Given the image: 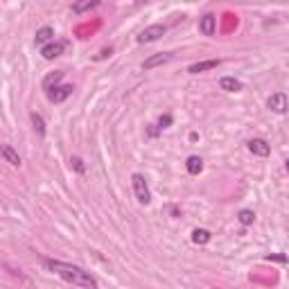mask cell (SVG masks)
Instances as JSON below:
<instances>
[{
    "label": "cell",
    "instance_id": "3957f363",
    "mask_svg": "<svg viewBox=\"0 0 289 289\" xmlns=\"http://www.w3.org/2000/svg\"><path fill=\"white\" fill-rule=\"evenodd\" d=\"M165 34V25H149L138 34V43H152V41H158Z\"/></svg>",
    "mask_w": 289,
    "mask_h": 289
},
{
    "label": "cell",
    "instance_id": "277c9868",
    "mask_svg": "<svg viewBox=\"0 0 289 289\" xmlns=\"http://www.w3.org/2000/svg\"><path fill=\"white\" fill-rule=\"evenodd\" d=\"M66 48H68V43H66V41H54V43L41 48V54H43V59L52 61V59H57V57H61Z\"/></svg>",
    "mask_w": 289,
    "mask_h": 289
},
{
    "label": "cell",
    "instance_id": "44dd1931",
    "mask_svg": "<svg viewBox=\"0 0 289 289\" xmlns=\"http://www.w3.org/2000/svg\"><path fill=\"white\" fill-rule=\"evenodd\" d=\"M70 163H73V167H75L77 172H84V163H82V158H73Z\"/></svg>",
    "mask_w": 289,
    "mask_h": 289
},
{
    "label": "cell",
    "instance_id": "5bb4252c",
    "mask_svg": "<svg viewBox=\"0 0 289 289\" xmlns=\"http://www.w3.org/2000/svg\"><path fill=\"white\" fill-rule=\"evenodd\" d=\"M64 79V70H57V73H52V75H48V77L43 79V91H52V89H57L59 86V82Z\"/></svg>",
    "mask_w": 289,
    "mask_h": 289
},
{
    "label": "cell",
    "instance_id": "9c48e42d",
    "mask_svg": "<svg viewBox=\"0 0 289 289\" xmlns=\"http://www.w3.org/2000/svg\"><path fill=\"white\" fill-rule=\"evenodd\" d=\"M267 106H269L274 113H285V111H287V95H285V93H274L269 97V102H267Z\"/></svg>",
    "mask_w": 289,
    "mask_h": 289
},
{
    "label": "cell",
    "instance_id": "8992f818",
    "mask_svg": "<svg viewBox=\"0 0 289 289\" xmlns=\"http://www.w3.org/2000/svg\"><path fill=\"white\" fill-rule=\"evenodd\" d=\"M172 59H174V54H172V52H161V54H154V57H149V59H145V64H142V68H145V70H152V68H158V66H165V64H170Z\"/></svg>",
    "mask_w": 289,
    "mask_h": 289
},
{
    "label": "cell",
    "instance_id": "7402d4cb",
    "mask_svg": "<svg viewBox=\"0 0 289 289\" xmlns=\"http://www.w3.org/2000/svg\"><path fill=\"white\" fill-rule=\"evenodd\" d=\"M285 167H287V172H289V158H287V161H285Z\"/></svg>",
    "mask_w": 289,
    "mask_h": 289
},
{
    "label": "cell",
    "instance_id": "7a4b0ae2",
    "mask_svg": "<svg viewBox=\"0 0 289 289\" xmlns=\"http://www.w3.org/2000/svg\"><path fill=\"white\" fill-rule=\"evenodd\" d=\"M131 186H133V194H136L138 203L147 206L149 201H152V192H149L145 177H142V174H133V177H131Z\"/></svg>",
    "mask_w": 289,
    "mask_h": 289
},
{
    "label": "cell",
    "instance_id": "5b68a950",
    "mask_svg": "<svg viewBox=\"0 0 289 289\" xmlns=\"http://www.w3.org/2000/svg\"><path fill=\"white\" fill-rule=\"evenodd\" d=\"M199 32L203 36H212L217 32V16L215 14H206L199 18Z\"/></svg>",
    "mask_w": 289,
    "mask_h": 289
},
{
    "label": "cell",
    "instance_id": "7c38bea8",
    "mask_svg": "<svg viewBox=\"0 0 289 289\" xmlns=\"http://www.w3.org/2000/svg\"><path fill=\"white\" fill-rule=\"evenodd\" d=\"M219 89L226 91V93H237V91H242V82L235 77H221Z\"/></svg>",
    "mask_w": 289,
    "mask_h": 289
},
{
    "label": "cell",
    "instance_id": "2e32d148",
    "mask_svg": "<svg viewBox=\"0 0 289 289\" xmlns=\"http://www.w3.org/2000/svg\"><path fill=\"white\" fill-rule=\"evenodd\" d=\"M192 242L194 244H208L210 242V233L206 228H194L192 230Z\"/></svg>",
    "mask_w": 289,
    "mask_h": 289
},
{
    "label": "cell",
    "instance_id": "30bf717a",
    "mask_svg": "<svg viewBox=\"0 0 289 289\" xmlns=\"http://www.w3.org/2000/svg\"><path fill=\"white\" fill-rule=\"evenodd\" d=\"M34 43L41 45V48H45V45L54 43V30H52V27H41V30H36Z\"/></svg>",
    "mask_w": 289,
    "mask_h": 289
},
{
    "label": "cell",
    "instance_id": "ba28073f",
    "mask_svg": "<svg viewBox=\"0 0 289 289\" xmlns=\"http://www.w3.org/2000/svg\"><path fill=\"white\" fill-rule=\"evenodd\" d=\"M249 152L255 154V156H269L271 154V147H269V142L262 140V138H253V140H249Z\"/></svg>",
    "mask_w": 289,
    "mask_h": 289
},
{
    "label": "cell",
    "instance_id": "52a82bcc",
    "mask_svg": "<svg viewBox=\"0 0 289 289\" xmlns=\"http://www.w3.org/2000/svg\"><path fill=\"white\" fill-rule=\"evenodd\" d=\"M70 95H73V86H68V84H66V86H57V89H52L48 93V99L52 104H61V102H66V99L70 97Z\"/></svg>",
    "mask_w": 289,
    "mask_h": 289
},
{
    "label": "cell",
    "instance_id": "9a60e30c",
    "mask_svg": "<svg viewBox=\"0 0 289 289\" xmlns=\"http://www.w3.org/2000/svg\"><path fill=\"white\" fill-rule=\"evenodd\" d=\"M186 170H188V174H192V177H196L201 170H203V161H201L199 156H190L186 161Z\"/></svg>",
    "mask_w": 289,
    "mask_h": 289
},
{
    "label": "cell",
    "instance_id": "8fae6325",
    "mask_svg": "<svg viewBox=\"0 0 289 289\" xmlns=\"http://www.w3.org/2000/svg\"><path fill=\"white\" fill-rule=\"evenodd\" d=\"M221 61L219 59H208V61H199V64H192L190 68H188V73L190 75H199V73H206V70H212L217 68Z\"/></svg>",
    "mask_w": 289,
    "mask_h": 289
},
{
    "label": "cell",
    "instance_id": "ac0fdd59",
    "mask_svg": "<svg viewBox=\"0 0 289 289\" xmlns=\"http://www.w3.org/2000/svg\"><path fill=\"white\" fill-rule=\"evenodd\" d=\"M97 5H99L97 0H89V2H77V5H73V11H75V14H82V11L95 9Z\"/></svg>",
    "mask_w": 289,
    "mask_h": 289
},
{
    "label": "cell",
    "instance_id": "ffe728a7",
    "mask_svg": "<svg viewBox=\"0 0 289 289\" xmlns=\"http://www.w3.org/2000/svg\"><path fill=\"white\" fill-rule=\"evenodd\" d=\"M158 124H161V129H165L167 124H172V115H163V118L158 120Z\"/></svg>",
    "mask_w": 289,
    "mask_h": 289
},
{
    "label": "cell",
    "instance_id": "6da1fadb",
    "mask_svg": "<svg viewBox=\"0 0 289 289\" xmlns=\"http://www.w3.org/2000/svg\"><path fill=\"white\" fill-rule=\"evenodd\" d=\"M43 267L52 274H57L59 278H64L66 283L75 285L79 289H97V280L91 271H84L82 267L70 265V262H61V260H43Z\"/></svg>",
    "mask_w": 289,
    "mask_h": 289
},
{
    "label": "cell",
    "instance_id": "d6986e66",
    "mask_svg": "<svg viewBox=\"0 0 289 289\" xmlns=\"http://www.w3.org/2000/svg\"><path fill=\"white\" fill-rule=\"evenodd\" d=\"M237 219H240V224H242V226H251V224L255 221V212H253V210H240Z\"/></svg>",
    "mask_w": 289,
    "mask_h": 289
},
{
    "label": "cell",
    "instance_id": "4fadbf2b",
    "mask_svg": "<svg viewBox=\"0 0 289 289\" xmlns=\"http://www.w3.org/2000/svg\"><path fill=\"white\" fill-rule=\"evenodd\" d=\"M0 152H2V158H5L11 167H20V156L14 152V149H11V145H2V147H0Z\"/></svg>",
    "mask_w": 289,
    "mask_h": 289
},
{
    "label": "cell",
    "instance_id": "e0dca14e",
    "mask_svg": "<svg viewBox=\"0 0 289 289\" xmlns=\"http://www.w3.org/2000/svg\"><path fill=\"white\" fill-rule=\"evenodd\" d=\"M30 120H32V124H34V131L39 133L41 138H43V136H45V122H43V118H41L39 113H32Z\"/></svg>",
    "mask_w": 289,
    "mask_h": 289
}]
</instances>
